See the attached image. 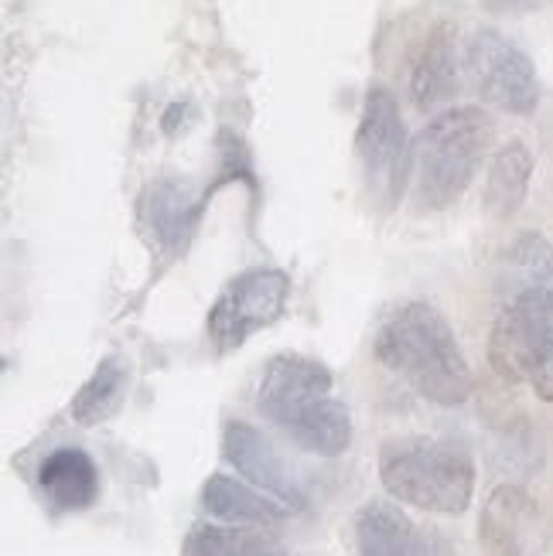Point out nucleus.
<instances>
[{"instance_id": "a211bd4d", "label": "nucleus", "mask_w": 553, "mask_h": 556, "mask_svg": "<svg viewBox=\"0 0 553 556\" xmlns=\"http://www.w3.org/2000/svg\"><path fill=\"white\" fill-rule=\"evenodd\" d=\"M506 277L516 287V294H526V290H543L553 287V247L540 232H523L516 243L506 253Z\"/></svg>"}, {"instance_id": "2eb2a0df", "label": "nucleus", "mask_w": 553, "mask_h": 556, "mask_svg": "<svg viewBox=\"0 0 553 556\" xmlns=\"http://www.w3.org/2000/svg\"><path fill=\"white\" fill-rule=\"evenodd\" d=\"M202 505L205 513L232 522V526H277L291 516L284 502H277L274 495H260L256 489L243 485L229 475H212L202 489Z\"/></svg>"}, {"instance_id": "f3484780", "label": "nucleus", "mask_w": 553, "mask_h": 556, "mask_svg": "<svg viewBox=\"0 0 553 556\" xmlns=\"http://www.w3.org/2000/svg\"><path fill=\"white\" fill-rule=\"evenodd\" d=\"M127 382H130L127 362L116 355L103 358L100 369L89 376V382L76 393V400H72V420L83 427H96L110 420L127 396Z\"/></svg>"}, {"instance_id": "4468645a", "label": "nucleus", "mask_w": 553, "mask_h": 556, "mask_svg": "<svg viewBox=\"0 0 553 556\" xmlns=\"http://www.w3.org/2000/svg\"><path fill=\"white\" fill-rule=\"evenodd\" d=\"M411 92L420 110H435L458 92V55H454V31L438 24L420 45L411 72Z\"/></svg>"}, {"instance_id": "f03ea898", "label": "nucleus", "mask_w": 553, "mask_h": 556, "mask_svg": "<svg viewBox=\"0 0 553 556\" xmlns=\"http://www.w3.org/2000/svg\"><path fill=\"white\" fill-rule=\"evenodd\" d=\"M376 358L438 406H462L472 396V369L441 311L406 304L376 334Z\"/></svg>"}, {"instance_id": "1a4fd4ad", "label": "nucleus", "mask_w": 553, "mask_h": 556, "mask_svg": "<svg viewBox=\"0 0 553 556\" xmlns=\"http://www.w3.org/2000/svg\"><path fill=\"white\" fill-rule=\"evenodd\" d=\"M223 451L229 457V465H236L239 475H247L256 489L271 492L291 513L304 505V492L298 485V478L291 475V468L284 465V457L277 454V447L263 438L256 427L239 424V420L229 424L226 438H223Z\"/></svg>"}, {"instance_id": "f257e3e1", "label": "nucleus", "mask_w": 553, "mask_h": 556, "mask_svg": "<svg viewBox=\"0 0 553 556\" xmlns=\"http://www.w3.org/2000/svg\"><path fill=\"white\" fill-rule=\"evenodd\" d=\"M256 406L311 454L339 457L352 444L349 406L331 396V372L315 358L277 355L260 379Z\"/></svg>"}, {"instance_id": "9b49d317", "label": "nucleus", "mask_w": 553, "mask_h": 556, "mask_svg": "<svg viewBox=\"0 0 553 556\" xmlns=\"http://www.w3.org/2000/svg\"><path fill=\"white\" fill-rule=\"evenodd\" d=\"M359 556H435L420 529L390 502H366L355 516Z\"/></svg>"}, {"instance_id": "423d86ee", "label": "nucleus", "mask_w": 553, "mask_h": 556, "mask_svg": "<svg viewBox=\"0 0 553 556\" xmlns=\"http://www.w3.org/2000/svg\"><path fill=\"white\" fill-rule=\"evenodd\" d=\"M355 157L363 164L373 195L393 205L414 167V143L406 140L403 116L390 89H369L355 134Z\"/></svg>"}, {"instance_id": "dca6fc26", "label": "nucleus", "mask_w": 553, "mask_h": 556, "mask_svg": "<svg viewBox=\"0 0 553 556\" xmlns=\"http://www.w3.org/2000/svg\"><path fill=\"white\" fill-rule=\"evenodd\" d=\"M533 175V154L523 140L506 143L489 164V181H486V208L495 219H510L526 202Z\"/></svg>"}, {"instance_id": "6ab92c4d", "label": "nucleus", "mask_w": 553, "mask_h": 556, "mask_svg": "<svg viewBox=\"0 0 553 556\" xmlns=\"http://www.w3.org/2000/svg\"><path fill=\"white\" fill-rule=\"evenodd\" d=\"M185 556H287L271 536L256 529H223L202 526L191 533Z\"/></svg>"}, {"instance_id": "0eeeda50", "label": "nucleus", "mask_w": 553, "mask_h": 556, "mask_svg": "<svg viewBox=\"0 0 553 556\" xmlns=\"http://www.w3.org/2000/svg\"><path fill=\"white\" fill-rule=\"evenodd\" d=\"M465 76L486 103L526 116L540 103L537 68L499 31H475L465 45Z\"/></svg>"}, {"instance_id": "6e6552de", "label": "nucleus", "mask_w": 553, "mask_h": 556, "mask_svg": "<svg viewBox=\"0 0 553 556\" xmlns=\"http://www.w3.org/2000/svg\"><path fill=\"white\" fill-rule=\"evenodd\" d=\"M291 294V277L260 267L239 274L209 311V338L219 352H232L260 328L274 325Z\"/></svg>"}, {"instance_id": "f8f14e48", "label": "nucleus", "mask_w": 553, "mask_h": 556, "mask_svg": "<svg viewBox=\"0 0 553 556\" xmlns=\"http://www.w3.org/2000/svg\"><path fill=\"white\" fill-rule=\"evenodd\" d=\"M38 485L55 509L79 513L100 498V468L83 447H59L45 454L38 468Z\"/></svg>"}, {"instance_id": "20e7f679", "label": "nucleus", "mask_w": 553, "mask_h": 556, "mask_svg": "<svg viewBox=\"0 0 553 556\" xmlns=\"http://www.w3.org/2000/svg\"><path fill=\"white\" fill-rule=\"evenodd\" d=\"M379 478L387 492L424 513L458 516L472 505L475 462L468 447L435 438H400L379 454Z\"/></svg>"}, {"instance_id": "39448f33", "label": "nucleus", "mask_w": 553, "mask_h": 556, "mask_svg": "<svg viewBox=\"0 0 553 556\" xmlns=\"http://www.w3.org/2000/svg\"><path fill=\"white\" fill-rule=\"evenodd\" d=\"M489 358L502 379L530 382L553 403V287L513 298L492 325Z\"/></svg>"}, {"instance_id": "ddd939ff", "label": "nucleus", "mask_w": 553, "mask_h": 556, "mask_svg": "<svg viewBox=\"0 0 553 556\" xmlns=\"http://www.w3.org/2000/svg\"><path fill=\"white\" fill-rule=\"evenodd\" d=\"M140 212H143V223H148V229L154 232L158 243L175 250L191 236V229H196L199 212H202V199L188 185H181L175 178H161L143 191Z\"/></svg>"}, {"instance_id": "aec40b11", "label": "nucleus", "mask_w": 553, "mask_h": 556, "mask_svg": "<svg viewBox=\"0 0 553 556\" xmlns=\"http://www.w3.org/2000/svg\"><path fill=\"white\" fill-rule=\"evenodd\" d=\"M482 4L495 14H513V11H530L540 0H482Z\"/></svg>"}, {"instance_id": "7ed1b4c3", "label": "nucleus", "mask_w": 553, "mask_h": 556, "mask_svg": "<svg viewBox=\"0 0 553 556\" xmlns=\"http://www.w3.org/2000/svg\"><path fill=\"white\" fill-rule=\"evenodd\" d=\"M492 148V119L478 106H454L414 140V195L420 208H448L475 181Z\"/></svg>"}, {"instance_id": "9d476101", "label": "nucleus", "mask_w": 553, "mask_h": 556, "mask_svg": "<svg viewBox=\"0 0 553 556\" xmlns=\"http://www.w3.org/2000/svg\"><path fill=\"white\" fill-rule=\"evenodd\" d=\"M478 533L495 556H526L537 533V502L516 485L495 489L486 502Z\"/></svg>"}]
</instances>
